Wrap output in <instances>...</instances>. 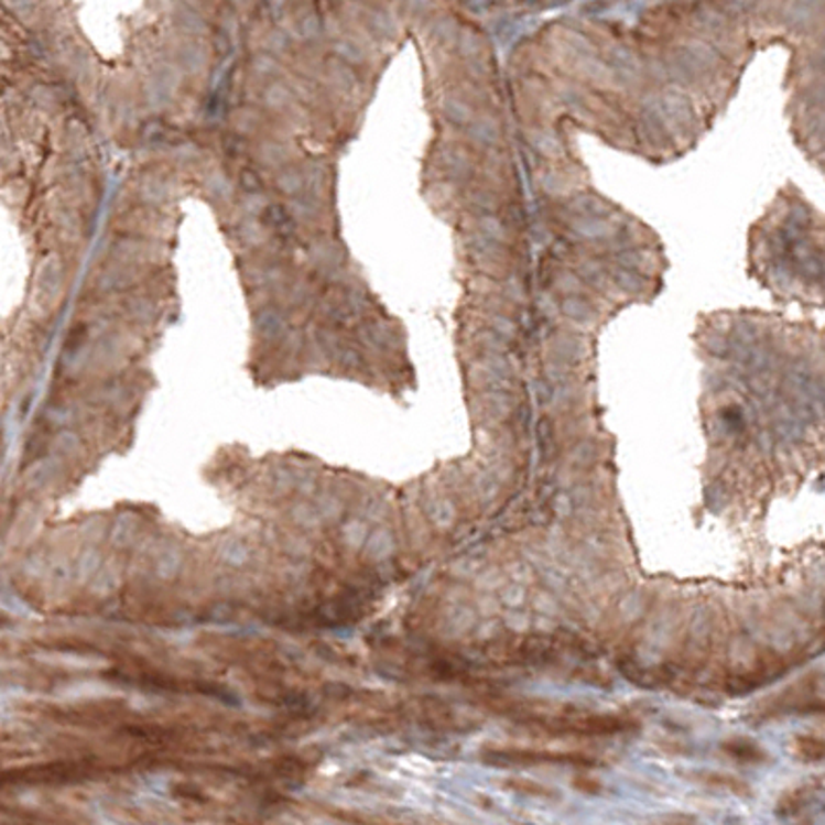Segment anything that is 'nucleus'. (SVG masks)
<instances>
[{
  "instance_id": "obj_15",
  "label": "nucleus",
  "mask_w": 825,
  "mask_h": 825,
  "mask_svg": "<svg viewBox=\"0 0 825 825\" xmlns=\"http://www.w3.org/2000/svg\"><path fill=\"white\" fill-rule=\"evenodd\" d=\"M796 756L805 761H822L825 756L824 741L815 737H799L794 742Z\"/></svg>"
},
{
  "instance_id": "obj_11",
  "label": "nucleus",
  "mask_w": 825,
  "mask_h": 825,
  "mask_svg": "<svg viewBox=\"0 0 825 825\" xmlns=\"http://www.w3.org/2000/svg\"><path fill=\"white\" fill-rule=\"evenodd\" d=\"M725 751L742 763H759L766 758L761 747L749 739H732V741L725 742Z\"/></svg>"
},
{
  "instance_id": "obj_18",
  "label": "nucleus",
  "mask_w": 825,
  "mask_h": 825,
  "mask_svg": "<svg viewBox=\"0 0 825 825\" xmlns=\"http://www.w3.org/2000/svg\"><path fill=\"white\" fill-rule=\"evenodd\" d=\"M265 214H268V218L271 219V224H275V226H273L275 232H280V235H292V230H294V218L290 216L287 207L270 205Z\"/></svg>"
},
{
  "instance_id": "obj_12",
  "label": "nucleus",
  "mask_w": 825,
  "mask_h": 825,
  "mask_svg": "<svg viewBox=\"0 0 825 825\" xmlns=\"http://www.w3.org/2000/svg\"><path fill=\"white\" fill-rule=\"evenodd\" d=\"M292 98H294V89L284 82H273L263 91V104L271 110H284L292 104Z\"/></svg>"
},
{
  "instance_id": "obj_19",
  "label": "nucleus",
  "mask_w": 825,
  "mask_h": 825,
  "mask_svg": "<svg viewBox=\"0 0 825 825\" xmlns=\"http://www.w3.org/2000/svg\"><path fill=\"white\" fill-rule=\"evenodd\" d=\"M205 191L214 197V199H226L232 195V185L230 181L221 174V172H211L205 181Z\"/></svg>"
},
{
  "instance_id": "obj_3",
  "label": "nucleus",
  "mask_w": 825,
  "mask_h": 825,
  "mask_svg": "<svg viewBox=\"0 0 825 825\" xmlns=\"http://www.w3.org/2000/svg\"><path fill=\"white\" fill-rule=\"evenodd\" d=\"M174 28L185 37H203L209 34V23L199 2H176L172 9Z\"/></svg>"
},
{
  "instance_id": "obj_5",
  "label": "nucleus",
  "mask_w": 825,
  "mask_h": 825,
  "mask_svg": "<svg viewBox=\"0 0 825 825\" xmlns=\"http://www.w3.org/2000/svg\"><path fill=\"white\" fill-rule=\"evenodd\" d=\"M202 37H185L178 46H176V65L188 70V73H199L203 68L207 67V61H209V51L203 46L199 42Z\"/></svg>"
},
{
  "instance_id": "obj_31",
  "label": "nucleus",
  "mask_w": 825,
  "mask_h": 825,
  "mask_svg": "<svg viewBox=\"0 0 825 825\" xmlns=\"http://www.w3.org/2000/svg\"><path fill=\"white\" fill-rule=\"evenodd\" d=\"M4 623H7V619H4V617H0V625H4Z\"/></svg>"
},
{
  "instance_id": "obj_23",
  "label": "nucleus",
  "mask_w": 825,
  "mask_h": 825,
  "mask_svg": "<svg viewBox=\"0 0 825 825\" xmlns=\"http://www.w3.org/2000/svg\"><path fill=\"white\" fill-rule=\"evenodd\" d=\"M169 195V186L162 178H148L141 185V199L148 203H160Z\"/></svg>"
},
{
  "instance_id": "obj_4",
  "label": "nucleus",
  "mask_w": 825,
  "mask_h": 825,
  "mask_svg": "<svg viewBox=\"0 0 825 825\" xmlns=\"http://www.w3.org/2000/svg\"><path fill=\"white\" fill-rule=\"evenodd\" d=\"M178 68L174 65H162L155 68L152 77L145 84V98L153 108H164L174 98V89L178 84Z\"/></svg>"
},
{
  "instance_id": "obj_27",
  "label": "nucleus",
  "mask_w": 825,
  "mask_h": 825,
  "mask_svg": "<svg viewBox=\"0 0 825 825\" xmlns=\"http://www.w3.org/2000/svg\"><path fill=\"white\" fill-rule=\"evenodd\" d=\"M707 782H709V784H720V786H725V789L732 792L749 791L745 784H741V782H739L737 778H732V775L709 774L707 775Z\"/></svg>"
},
{
  "instance_id": "obj_22",
  "label": "nucleus",
  "mask_w": 825,
  "mask_h": 825,
  "mask_svg": "<svg viewBox=\"0 0 825 825\" xmlns=\"http://www.w3.org/2000/svg\"><path fill=\"white\" fill-rule=\"evenodd\" d=\"M253 70L259 77H275L278 70H280L278 56H273L270 52L257 54L253 58Z\"/></svg>"
},
{
  "instance_id": "obj_29",
  "label": "nucleus",
  "mask_w": 825,
  "mask_h": 825,
  "mask_svg": "<svg viewBox=\"0 0 825 825\" xmlns=\"http://www.w3.org/2000/svg\"><path fill=\"white\" fill-rule=\"evenodd\" d=\"M226 2H228V7L235 9V11H245V9H249V7L253 4V0H226Z\"/></svg>"
},
{
  "instance_id": "obj_30",
  "label": "nucleus",
  "mask_w": 825,
  "mask_h": 825,
  "mask_svg": "<svg viewBox=\"0 0 825 825\" xmlns=\"http://www.w3.org/2000/svg\"><path fill=\"white\" fill-rule=\"evenodd\" d=\"M313 0H290V7L294 4V7H301V9H306L308 4H311Z\"/></svg>"
},
{
  "instance_id": "obj_6",
  "label": "nucleus",
  "mask_w": 825,
  "mask_h": 825,
  "mask_svg": "<svg viewBox=\"0 0 825 825\" xmlns=\"http://www.w3.org/2000/svg\"><path fill=\"white\" fill-rule=\"evenodd\" d=\"M287 158H290V150L286 143L275 141V139H268L259 143L257 148V162L265 169H282L286 166Z\"/></svg>"
},
{
  "instance_id": "obj_1",
  "label": "nucleus",
  "mask_w": 825,
  "mask_h": 825,
  "mask_svg": "<svg viewBox=\"0 0 825 825\" xmlns=\"http://www.w3.org/2000/svg\"><path fill=\"white\" fill-rule=\"evenodd\" d=\"M511 718L515 725L542 730L555 737H610L625 730H631L636 723L623 716L608 714H579V712H549L539 707H511Z\"/></svg>"
},
{
  "instance_id": "obj_25",
  "label": "nucleus",
  "mask_w": 825,
  "mask_h": 825,
  "mask_svg": "<svg viewBox=\"0 0 825 825\" xmlns=\"http://www.w3.org/2000/svg\"><path fill=\"white\" fill-rule=\"evenodd\" d=\"M240 186L245 191V195L249 193H263V181L259 178V174L253 169L240 170Z\"/></svg>"
},
{
  "instance_id": "obj_16",
  "label": "nucleus",
  "mask_w": 825,
  "mask_h": 825,
  "mask_svg": "<svg viewBox=\"0 0 825 825\" xmlns=\"http://www.w3.org/2000/svg\"><path fill=\"white\" fill-rule=\"evenodd\" d=\"M265 336H275L284 327V317L278 308L263 306L259 308V325H257Z\"/></svg>"
},
{
  "instance_id": "obj_10",
  "label": "nucleus",
  "mask_w": 825,
  "mask_h": 825,
  "mask_svg": "<svg viewBox=\"0 0 825 825\" xmlns=\"http://www.w3.org/2000/svg\"><path fill=\"white\" fill-rule=\"evenodd\" d=\"M287 211L296 221H304V224H315L323 216L319 203L315 202V197H308V195L306 197L304 195L292 197V202L287 205Z\"/></svg>"
},
{
  "instance_id": "obj_17",
  "label": "nucleus",
  "mask_w": 825,
  "mask_h": 825,
  "mask_svg": "<svg viewBox=\"0 0 825 825\" xmlns=\"http://www.w3.org/2000/svg\"><path fill=\"white\" fill-rule=\"evenodd\" d=\"M271 205V199L265 193H249L242 197L240 207H242V214H247V218H259L268 211V207Z\"/></svg>"
},
{
  "instance_id": "obj_14",
  "label": "nucleus",
  "mask_w": 825,
  "mask_h": 825,
  "mask_svg": "<svg viewBox=\"0 0 825 825\" xmlns=\"http://www.w3.org/2000/svg\"><path fill=\"white\" fill-rule=\"evenodd\" d=\"M263 46H265V52H270L273 56H282L292 46V34L284 28L275 25L263 34Z\"/></svg>"
},
{
  "instance_id": "obj_28",
  "label": "nucleus",
  "mask_w": 825,
  "mask_h": 825,
  "mask_svg": "<svg viewBox=\"0 0 825 825\" xmlns=\"http://www.w3.org/2000/svg\"><path fill=\"white\" fill-rule=\"evenodd\" d=\"M509 786H511V789H515V791H518V789H523V791L536 792V794H546V792H549L544 791V789H540V786H536V784H518V782H511Z\"/></svg>"
},
{
  "instance_id": "obj_13",
  "label": "nucleus",
  "mask_w": 825,
  "mask_h": 825,
  "mask_svg": "<svg viewBox=\"0 0 825 825\" xmlns=\"http://www.w3.org/2000/svg\"><path fill=\"white\" fill-rule=\"evenodd\" d=\"M238 236H240V240L247 245V247H261V245H265L268 242V238H270V235H268V228L259 221L257 218H247L242 224H240V228H238Z\"/></svg>"
},
{
  "instance_id": "obj_20",
  "label": "nucleus",
  "mask_w": 825,
  "mask_h": 825,
  "mask_svg": "<svg viewBox=\"0 0 825 825\" xmlns=\"http://www.w3.org/2000/svg\"><path fill=\"white\" fill-rule=\"evenodd\" d=\"M4 2L21 21H34L42 9V0H4Z\"/></svg>"
},
{
  "instance_id": "obj_7",
  "label": "nucleus",
  "mask_w": 825,
  "mask_h": 825,
  "mask_svg": "<svg viewBox=\"0 0 825 825\" xmlns=\"http://www.w3.org/2000/svg\"><path fill=\"white\" fill-rule=\"evenodd\" d=\"M61 282H63V270L58 268L56 261H48L37 278V290H40L37 294L44 296V301L48 303L56 301L61 292Z\"/></svg>"
},
{
  "instance_id": "obj_21",
  "label": "nucleus",
  "mask_w": 825,
  "mask_h": 825,
  "mask_svg": "<svg viewBox=\"0 0 825 825\" xmlns=\"http://www.w3.org/2000/svg\"><path fill=\"white\" fill-rule=\"evenodd\" d=\"M259 124H261V117H259L257 110L245 108V110H240V112L236 115V131L242 133V135H251V133H254V131L259 129Z\"/></svg>"
},
{
  "instance_id": "obj_8",
  "label": "nucleus",
  "mask_w": 825,
  "mask_h": 825,
  "mask_svg": "<svg viewBox=\"0 0 825 825\" xmlns=\"http://www.w3.org/2000/svg\"><path fill=\"white\" fill-rule=\"evenodd\" d=\"M275 188L286 195V197H298L303 195L304 191V172L298 166H282L278 169V176H275Z\"/></svg>"
},
{
  "instance_id": "obj_9",
  "label": "nucleus",
  "mask_w": 825,
  "mask_h": 825,
  "mask_svg": "<svg viewBox=\"0 0 825 825\" xmlns=\"http://www.w3.org/2000/svg\"><path fill=\"white\" fill-rule=\"evenodd\" d=\"M294 32L301 37V40H317L323 32H325V23L321 19L319 13H315L313 9H303L296 19H294Z\"/></svg>"
},
{
  "instance_id": "obj_24",
  "label": "nucleus",
  "mask_w": 825,
  "mask_h": 825,
  "mask_svg": "<svg viewBox=\"0 0 825 825\" xmlns=\"http://www.w3.org/2000/svg\"><path fill=\"white\" fill-rule=\"evenodd\" d=\"M334 51L339 58H344L348 63H358V58H360V48L352 37H339L334 44Z\"/></svg>"
},
{
  "instance_id": "obj_26",
  "label": "nucleus",
  "mask_w": 825,
  "mask_h": 825,
  "mask_svg": "<svg viewBox=\"0 0 825 825\" xmlns=\"http://www.w3.org/2000/svg\"><path fill=\"white\" fill-rule=\"evenodd\" d=\"M287 290H290L287 292V303L294 304V306H301L311 296V287L306 286L304 282H294V284L287 286Z\"/></svg>"
},
{
  "instance_id": "obj_2",
  "label": "nucleus",
  "mask_w": 825,
  "mask_h": 825,
  "mask_svg": "<svg viewBox=\"0 0 825 825\" xmlns=\"http://www.w3.org/2000/svg\"><path fill=\"white\" fill-rule=\"evenodd\" d=\"M482 761L497 768L511 766H575V768H594L596 761L579 753H553V751H528V749H487L482 751Z\"/></svg>"
}]
</instances>
